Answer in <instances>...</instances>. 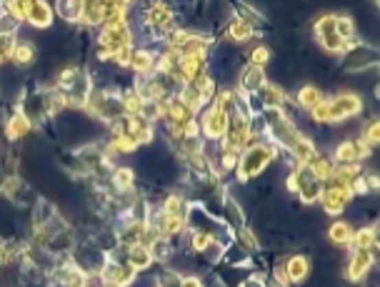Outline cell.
Returning <instances> with one entry per match:
<instances>
[{
	"label": "cell",
	"instance_id": "6da1fadb",
	"mask_svg": "<svg viewBox=\"0 0 380 287\" xmlns=\"http://www.w3.org/2000/svg\"><path fill=\"white\" fill-rule=\"evenodd\" d=\"M278 155H280V150L273 143H265V140L245 148L238 157V165H235L233 183L250 185L253 180H260V175H265V170L278 160Z\"/></svg>",
	"mask_w": 380,
	"mask_h": 287
},
{
	"label": "cell",
	"instance_id": "7a4b0ae2",
	"mask_svg": "<svg viewBox=\"0 0 380 287\" xmlns=\"http://www.w3.org/2000/svg\"><path fill=\"white\" fill-rule=\"evenodd\" d=\"M198 128H201V140L208 145H221L225 133H228V113H223V110L213 108V105H208L205 110L198 113Z\"/></svg>",
	"mask_w": 380,
	"mask_h": 287
},
{
	"label": "cell",
	"instance_id": "3957f363",
	"mask_svg": "<svg viewBox=\"0 0 380 287\" xmlns=\"http://www.w3.org/2000/svg\"><path fill=\"white\" fill-rule=\"evenodd\" d=\"M353 203V195L348 187H333V185H323V192H320V198L315 205L320 207L325 218L331 220H338L346 215L348 205Z\"/></svg>",
	"mask_w": 380,
	"mask_h": 287
},
{
	"label": "cell",
	"instance_id": "277c9868",
	"mask_svg": "<svg viewBox=\"0 0 380 287\" xmlns=\"http://www.w3.org/2000/svg\"><path fill=\"white\" fill-rule=\"evenodd\" d=\"M375 273V253L373 250H350L346 262V277L355 285L363 282Z\"/></svg>",
	"mask_w": 380,
	"mask_h": 287
},
{
	"label": "cell",
	"instance_id": "5b68a950",
	"mask_svg": "<svg viewBox=\"0 0 380 287\" xmlns=\"http://www.w3.org/2000/svg\"><path fill=\"white\" fill-rule=\"evenodd\" d=\"M325 100V93L320 85H315V82H303V85H298L295 93L291 95V103L295 110H300L303 115H308L311 110H315L320 103Z\"/></svg>",
	"mask_w": 380,
	"mask_h": 287
},
{
	"label": "cell",
	"instance_id": "8992f818",
	"mask_svg": "<svg viewBox=\"0 0 380 287\" xmlns=\"http://www.w3.org/2000/svg\"><path fill=\"white\" fill-rule=\"evenodd\" d=\"M53 23H56L53 5L45 0H30L28 10H25V25L33 27V30H50Z\"/></svg>",
	"mask_w": 380,
	"mask_h": 287
},
{
	"label": "cell",
	"instance_id": "52a82bcc",
	"mask_svg": "<svg viewBox=\"0 0 380 287\" xmlns=\"http://www.w3.org/2000/svg\"><path fill=\"white\" fill-rule=\"evenodd\" d=\"M283 267H285V277H288V285H303V282H308V277H311V257L305 253H293L288 255L283 260Z\"/></svg>",
	"mask_w": 380,
	"mask_h": 287
},
{
	"label": "cell",
	"instance_id": "ba28073f",
	"mask_svg": "<svg viewBox=\"0 0 380 287\" xmlns=\"http://www.w3.org/2000/svg\"><path fill=\"white\" fill-rule=\"evenodd\" d=\"M33 123H30V117L21 110H13L10 115L3 120V133L10 143H18V140H25V137L33 135Z\"/></svg>",
	"mask_w": 380,
	"mask_h": 287
},
{
	"label": "cell",
	"instance_id": "9c48e42d",
	"mask_svg": "<svg viewBox=\"0 0 380 287\" xmlns=\"http://www.w3.org/2000/svg\"><path fill=\"white\" fill-rule=\"evenodd\" d=\"M35 60H38V45L33 41H28V38H18L13 53H10V65L15 70H25L30 65H35Z\"/></svg>",
	"mask_w": 380,
	"mask_h": 287
},
{
	"label": "cell",
	"instance_id": "30bf717a",
	"mask_svg": "<svg viewBox=\"0 0 380 287\" xmlns=\"http://www.w3.org/2000/svg\"><path fill=\"white\" fill-rule=\"evenodd\" d=\"M350 250H373V253H378V220L368 222V225H358L353 230Z\"/></svg>",
	"mask_w": 380,
	"mask_h": 287
},
{
	"label": "cell",
	"instance_id": "8fae6325",
	"mask_svg": "<svg viewBox=\"0 0 380 287\" xmlns=\"http://www.w3.org/2000/svg\"><path fill=\"white\" fill-rule=\"evenodd\" d=\"M353 230H355V225H353L350 220L346 218L333 220L331 227H328V242L333 247H338V250H350Z\"/></svg>",
	"mask_w": 380,
	"mask_h": 287
},
{
	"label": "cell",
	"instance_id": "7c38bea8",
	"mask_svg": "<svg viewBox=\"0 0 380 287\" xmlns=\"http://www.w3.org/2000/svg\"><path fill=\"white\" fill-rule=\"evenodd\" d=\"M125 262L135 270V273H150L153 267V257H150V250H148V245H143V242H135V245H128L125 247Z\"/></svg>",
	"mask_w": 380,
	"mask_h": 287
},
{
	"label": "cell",
	"instance_id": "4fadbf2b",
	"mask_svg": "<svg viewBox=\"0 0 380 287\" xmlns=\"http://www.w3.org/2000/svg\"><path fill=\"white\" fill-rule=\"evenodd\" d=\"M243 60L248 62V65H256V68H268L270 60H273V50H270V45H265V43L260 41H253L250 43V48L243 53Z\"/></svg>",
	"mask_w": 380,
	"mask_h": 287
},
{
	"label": "cell",
	"instance_id": "5bb4252c",
	"mask_svg": "<svg viewBox=\"0 0 380 287\" xmlns=\"http://www.w3.org/2000/svg\"><path fill=\"white\" fill-rule=\"evenodd\" d=\"M80 10H83V3H76V0H63V3H56V5H53L56 21L60 18L63 23H68V25H73V27H78Z\"/></svg>",
	"mask_w": 380,
	"mask_h": 287
},
{
	"label": "cell",
	"instance_id": "9a60e30c",
	"mask_svg": "<svg viewBox=\"0 0 380 287\" xmlns=\"http://www.w3.org/2000/svg\"><path fill=\"white\" fill-rule=\"evenodd\" d=\"M315 43H318L320 53L328 55V58H338V55L346 53V41H343L335 30H333V33L320 35V38H315Z\"/></svg>",
	"mask_w": 380,
	"mask_h": 287
},
{
	"label": "cell",
	"instance_id": "2e32d148",
	"mask_svg": "<svg viewBox=\"0 0 380 287\" xmlns=\"http://www.w3.org/2000/svg\"><path fill=\"white\" fill-rule=\"evenodd\" d=\"M335 33L343 38L346 43L360 38L358 35V21L350 13H335Z\"/></svg>",
	"mask_w": 380,
	"mask_h": 287
},
{
	"label": "cell",
	"instance_id": "e0dca14e",
	"mask_svg": "<svg viewBox=\"0 0 380 287\" xmlns=\"http://www.w3.org/2000/svg\"><path fill=\"white\" fill-rule=\"evenodd\" d=\"M360 140L363 143H368L370 148H378V143H380V120L378 117H368V120H363V128H360Z\"/></svg>",
	"mask_w": 380,
	"mask_h": 287
},
{
	"label": "cell",
	"instance_id": "ac0fdd59",
	"mask_svg": "<svg viewBox=\"0 0 380 287\" xmlns=\"http://www.w3.org/2000/svg\"><path fill=\"white\" fill-rule=\"evenodd\" d=\"M311 30H313V38H320V35H325V33H333V30H335V13L315 15Z\"/></svg>",
	"mask_w": 380,
	"mask_h": 287
},
{
	"label": "cell",
	"instance_id": "d6986e66",
	"mask_svg": "<svg viewBox=\"0 0 380 287\" xmlns=\"http://www.w3.org/2000/svg\"><path fill=\"white\" fill-rule=\"evenodd\" d=\"M25 10H28V3H3V13L10 23L21 27L25 25Z\"/></svg>",
	"mask_w": 380,
	"mask_h": 287
}]
</instances>
